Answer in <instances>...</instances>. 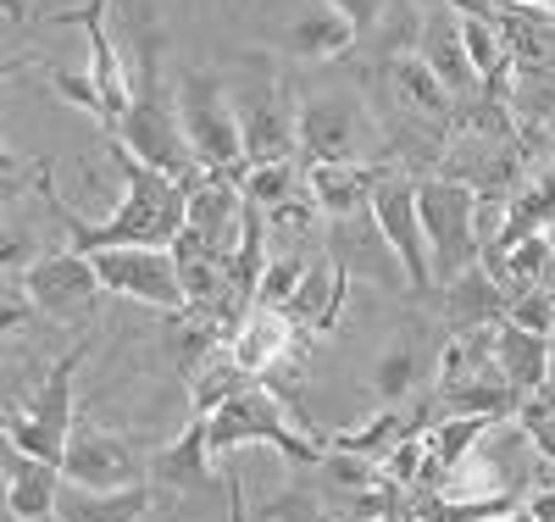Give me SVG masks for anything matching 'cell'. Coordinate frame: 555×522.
Wrapping results in <instances>:
<instances>
[{"label": "cell", "mask_w": 555, "mask_h": 522, "mask_svg": "<svg viewBox=\"0 0 555 522\" xmlns=\"http://www.w3.org/2000/svg\"><path fill=\"white\" fill-rule=\"evenodd\" d=\"M494 361L505 372V384H512L522 400H533L544 390V372H550V334H533V328L505 317L494 328Z\"/></svg>", "instance_id": "d4e9b609"}, {"label": "cell", "mask_w": 555, "mask_h": 522, "mask_svg": "<svg viewBox=\"0 0 555 522\" xmlns=\"http://www.w3.org/2000/svg\"><path fill=\"white\" fill-rule=\"evenodd\" d=\"M95 272L122 301H139V306L167 311V317L190 311L172 245H106V251H95Z\"/></svg>", "instance_id": "9c48e42d"}, {"label": "cell", "mask_w": 555, "mask_h": 522, "mask_svg": "<svg viewBox=\"0 0 555 522\" xmlns=\"http://www.w3.org/2000/svg\"><path fill=\"white\" fill-rule=\"evenodd\" d=\"M366 212L384 228L389 251L400 256V267L411 278V295H434L439 283H434V256H428V233H423V206H416V178L389 167V178L378 183V195Z\"/></svg>", "instance_id": "30bf717a"}, {"label": "cell", "mask_w": 555, "mask_h": 522, "mask_svg": "<svg viewBox=\"0 0 555 522\" xmlns=\"http://www.w3.org/2000/svg\"><path fill=\"white\" fill-rule=\"evenodd\" d=\"M156 484H122V489H89V484H73L62 479V495H56V517L62 522H139L151 511V495Z\"/></svg>", "instance_id": "603a6c76"}, {"label": "cell", "mask_w": 555, "mask_h": 522, "mask_svg": "<svg viewBox=\"0 0 555 522\" xmlns=\"http://www.w3.org/2000/svg\"><path fill=\"white\" fill-rule=\"evenodd\" d=\"M416 206H423V233L434 256V283L444 290L450 278L483 262V233H478V189L450 173L416 178Z\"/></svg>", "instance_id": "5b68a950"}, {"label": "cell", "mask_w": 555, "mask_h": 522, "mask_svg": "<svg viewBox=\"0 0 555 522\" xmlns=\"http://www.w3.org/2000/svg\"><path fill=\"white\" fill-rule=\"evenodd\" d=\"M106 133L117 139V145H128L139 162L172 173L183 189H201V183L211 178V173L195 162L190 139H183L178 94H167V84H162L156 44H133V101H128V112H122Z\"/></svg>", "instance_id": "7a4b0ae2"}, {"label": "cell", "mask_w": 555, "mask_h": 522, "mask_svg": "<svg viewBox=\"0 0 555 522\" xmlns=\"http://www.w3.org/2000/svg\"><path fill=\"white\" fill-rule=\"evenodd\" d=\"M550 222H555V162L533 167V173H528V183L512 195V206H505V228L494 233L489 251H483V267H494L512 245L533 240V233H544Z\"/></svg>", "instance_id": "d6986e66"}, {"label": "cell", "mask_w": 555, "mask_h": 522, "mask_svg": "<svg viewBox=\"0 0 555 522\" xmlns=\"http://www.w3.org/2000/svg\"><path fill=\"white\" fill-rule=\"evenodd\" d=\"M505 106H512V117H517V133L533 145V139L555 123V73H544V62H522Z\"/></svg>", "instance_id": "484cf974"}, {"label": "cell", "mask_w": 555, "mask_h": 522, "mask_svg": "<svg viewBox=\"0 0 555 522\" xmlns=\"http://www.w3.org/2000/svg\"><path fill=\"white\" fill-rule=\"evenodd\" d=\"M389 84H395V101L411 112V117H423V123H434V128H455V94L444 89V78L423 62V56H411V51H400V56H389Z\"/></svg>", "instance_id": "7402d4cb"}, {"label": "cell", "mask_w": 555, "mask_h": 522, "mask_svg": "<svg viewBox=\"0 0 555 522\" xmlns=\"http://www.w3.org/2000/svg\"><path fill=\"white\" fill-rule=\"evenodd\" d=\"M106 151H112V162H117V173H122V201H117L106 217H78V212L56 195V189L39 178L44 201H51V212H56V222H62V233H67L62 245H73V251H83V256H95V251H106V245H172L178 233H183V217H190V189H183L172 173L139 162L128 145H117L112 133H106Z\"/></svg>", "instance_id": "6da1fadb"}, {"label": "cell", "mask_w": 555, "mask_h": 522, "mask_svg": "<svg viewBox=\"0 0 555 522\" xmlns=\"http://www.w3.org/2000/svg\"><path fill=\"white\" fill-rule=\"evenodd\" d=\"M240 189H245V201H256L261 212H278V206H289L306 189V167L300 162H256V167L240 173Z\"/></svg>", "instance_id": "4316f807"}, {"label": "cell", "mask_w": 555, "mask_h": 522, "mask_svg": "<svg viewBox=\"0 0 555 522\" xmlns=\"http://www.w3.org/2000/svg\"><path fill=\"white\" fill-rule=\"evenodd\" d=\"M23 290H28V301H34V311L39 317H56V322H89L101 311V272H95V256H83V251H73V245H62V251H44V256H34L23 272H12Z\"/></svg>", "instance_id": "ba28073f"}, {"label": "cell", "mask_w": 555, "mask_h": 522, "mask_svg": "<svg viewBox=\"0 0 555 522\" xmlns=\"http://www.w3.org/2000/svg\"><path fill=\"white\" fill-rule=\"evenodd\" d=\"M300 345H306V328L284 306H256L234 334H228V356H234L240 367H250L261 384H272L284 367H295Z\"/></svg>", "instance_id": "9a60e30c"}, {"label": "cell", "mask_w": 555, "mask_h": 522, "mask_svg": "<svg viewBox=\"0 0 555 522\" xmlns=\"http://www.w3.org/2000/svg\"><path fill=\"white\" fill-rule=\"evenodd\" d=\"M356 39H361V28L334 7V0H311V7L284 28V51L295 62H339Z\"/></svg>", "instance_id": "ffe728a7"}, {"label": "cell", "mask_w": 555, "mask_h": 522, "mask_svg": "<svg viewBox=\"0 0 555 522\" xmlns=\"http://www.w3.org/2000/svg\"><path fill=\"white\" fill-rule=\"evenodd\" d=\"M234 117L245 133V162H300V94L278 78L267 62H245L228 78Z\"/></svg>", "instance_id": "277c9868"}, {"label": "cell", "mask_w": 555, "mask_h": 522, "mask_svg": "<svg viewBox=\"0 0 555 522\" xmlns=\"http://www.w3.org/2000/svg\"><path fill=\"white\" fill-rule=\"evenodd\" d=\"M550 7H555V0H550Z\"/></svg>", "instance_id": "8d00e7d4"}, {"label": "cell", "mask_w": 555, "mask_h": 522, "mask_svg": "<svg viewBox=\"0 0 555 522\" xmlns=\"http://www.w3.org/2000/svg\"><path fill=\"white\" fill-rule=\"evenodd\" d=\"M311 262H317V256H306V251H278V256L267 262V272H261L256 306H289L295 290L306 283V272H311Z\"/></svg>", "instance_id": "f546056e"}, {"label": "cell", "mask_w": 555, "mask_h": 522, "mask_svg": "<svg viewBox=\"0 0 555 522\" xmlns=\"http://www.w3.org/2000/svg\"><path fill=\"white\" fill-rule=\"evenodd\" d=\"M366 128H373V117H366V106L356 94H339V89L300 94V167L356 162Z\"/></svg>", "instance_id": "8fae6325"}, {"label": "cell", "mask_w": 555, "mask_h": 522, "mask_svg": "<svg viewBox=\"0 0 555 522\" xmlns=\"http://www.w3.org/2000/svg\"><path fill=\"white\" fill-rule=\"evenodd\" d=\"M416 378H423V345H416V340H395L378 356V367H373V395L395 406V400H405L416 390Z\"/></svg>", "instance_id": "f1b7e54d"}, {"label": "cell", "mask_w": 555, "mask_h": 522, "mask_svg": "<svg viewBox=\"0 0 555 522\" xmlns=\"http://www.w3.org/2000/svg\"><path fill=\"white\" fill-rule=\"evenodd\" d=\"M178 123H183V139H190V151L206 173H245V133H240V117H234V94L228 84L206 67L183 73L178 78Z\"/></svg>", "instance_id": "8992f818"}, {"label": "cell", "mask_w": 555, "mask_h": 522, "mask_svg": "<svg viewBox=\"0 0 555 522\" xmlns=\"http://www.w3.org/2000/svg\"><path fill=\"white\" fill-rule=\"evenodd\" d=\"M245 445H267L278 456H289L295 467H322V456H328V445L306 429L295 417V406L272 384H250L211 411V450L228 456V450H245Z\"/></svg>", "instance_id": "3957f363"}, {"label": "cell", "mask_w": 555, "mask_h": 522, "mask_svg": "<svg viewBox=\"0 0 555 522\" xmlns=\"http://www.w3.org/2000/svg\"><path fill=\"white\" fill-rule=\"evenodd\" d=\"M0 479H7V517L12 522H28V517H51L56 511V495H62V461H44L34 450H17L7 445L0 450Z\"/></svg>", "instance_id": "ac0fdd59"}, {"label": "cell", "mask_w": 555, "mask_h": 522, "mask_svg": "<svg viewBox=\"0 0 555 522\" xmlns=\"http://www.w3.org/2000/svg\"><path fill=\"white\" fill-rule=\"evenodd\" d=\"M405 440V417L395 406H384L373 422H361V429H345V434H328V450H350V456H366V461H378Z\"/></svg>", "instance_id": "83f0119b"}, {"label": "cell", "mask_w": 555, "mask_h": 522, "mask_svg": "<svg viewBox=\"0 0 555 522\" xmlns=\"http://www.w3.org/2000/svg\"><path fill=\"white\" fill-rule=\"evenodd\" d=\"M62 472L89 489H122V484H145L151 461H139V450L122 434L101 429V422H78L67 440V456H62Z\"/></svg>", "instance_id": "4fadbf2b"}, {"label": "cell", "mask_w": 555, "mask_h": 522, "mask_svg": "<svg viewBox=\"0 0 555 522\" xmlns=\"http://www.w3.org/2000/svg\"><path fill=\"white\" fill-rule=\"evenodd\" d=\"M89 345H95V340H83L67 356H56V367L44 372V384H39V395L28 406H7V422H0V429H7V445L34 450L44 461H62L67 456V440L78 429V417H73V378H78Z\"/></svg>", "instance_id": "52a82bcc"}, {"label": "cell", "mask_w": 555, "mask_h": 522, "mask_svg": "<svg viewBox=\"0 0 555 522\" xmlns=\"http://www.w3.org/2000/svg\"><path fill=\"white\" fill-rule=\"evenodd\" d=\"M522 429H528V440H533V450L544 456V461H555V406H539V400H522Z\"/></svg>", "instance_id": "4dcf8cb0"}, {"label": "cell", "mask_w": 555, "mask_h": 522, "mask_svg": "<svg viewBox=\"0 0 555 522\" xmlns=\"http://www.w3.org/2000/svg\"><path fill=\"white\" fill-rule=\"evenodd\" d=\"M539 406H555V334H550V372H544V390L533 395Z\"/></svg>", "instance_id": "d6a6232c"}, {"label": "cell", "mask_w": 555, "mask_h": 522, "mask_svg": "<svg viewBox=\"0 0 555 522\" xmlns=\"http://www.w3.org/2000/svg\"><path fill=\"white\" fill-rule=\"evenodd\" d=\"M416 56H423L444 89L455 94V106H473L483 101V78L473 67V51H467V34H461V12L444 7V0H428L423 7V34H416Z\"/></svg>", "instance_id": "5bb4252c"}, {"label": "cell", "mask_w": 555, "mask_h": 522, "mask_svg": "<svg viewBox=\"0 0 555 522\" xmlns=\"http://www.w3.org/2000/svg\"><path fill=\"white\" fill-rule=\"evenodd\" d=\"M345 290H350V267H339L334 256H317L284 311L306 328V334H334V322L345 311Z\"/></svg>", "instance_id": "cb8c5ba5"}, {"label": "cell", "mask_w": 555, "mask_h": 522, "mask_svg": "<svg viewBox=\"0 0 555 522\" xmlns=\"http://www.w3.org/2000/svg\"><path fill=\"white\" fill-rule=\"evenodd\" d=\"M334 7H339V12H345V17L361 28V34H373V28L389 17V7H395V0H334Z\"/></svg>", "instance_id": "1f68e13d"}, {"label": "cell", "mask_w": 555, "mask_h": 522, "mask_svg": "<svg viewBox=\"0 0 555 522\" xmlns=\"http://www.w3.org/2000/svg\"><path fill=\"white\" fill-rule=\"evenodd\" d=\"M544 283L555 290V222H550V272H544Z\"/></svg>", "instance_id": "836d02e7"}, {"label": "cell", "mask_w": 555, "mask_h": 522, "mask_svg": "<svg viewBox=\"0 0 555 522\" xmlns=\"http://www.w3.org/2000/svg\"><path fill=\"white\" fill-rule=\"evenodd\" d=\"M378 522H411V517H378Z\"/></svg>", "instance_id": "d590c367"}, {"label": "cell", "mask_w": 555, "mask_h": 522, "mask_svg": "<svg viewBox=\"0 0 555 522\" xmlns=\"http://www.w3.org/2000/svg\"><path fill=\"white\" fill-rule=\"evenodd\" d=\"M411 522H416V517H411Z\"/></svg>", "instance_id": "74e56055"}, {"label": "cell", "mask_w": 555, "mask_h": 522, "mask_svg": "<svg viewBox=\"0 0 555 522\" xmlns=\"http://www.w3.org/2000/svg\"><path fill=\"white\" fill-rule=\"evenodd\" d=\"M7 522H12V517H7ZM28 522H62V517H56V511H51V517H28Z\"/></svg>", "instance_id": "e575fe53"}, {"label": "cell", "mask_w": 555, "mask_h": 522, "mask_svg": "<svg viewBox=\"0 0 555 522\" xmlns=\"http://www.w3.org/2000/svg\"><path fill=\"white\" fill-rule=\"evenodd\" d=\"M444 317H450L455 334L461 328H494V322L512 317V290L478 262V267H467L461 278L444 283Z\"/></svg>", "instance_id": "44dd1931"}, {"label": "cell", "mask_w": 555, "mask_h": 522, "mask_svg": "<svg viewBox=\"0 0 555 522\" xmlns=\"http://www.w3.org/2000/svg\"><path fill=\"white\" fill-rule=\"evenodd\" d=\"M389 178V162H317L306 167V195L322 217H356L373 206L378 183Z\"/></svg>", "instance_id": "2e32d148"}, {"label": "cell", "mask_w": 555, "mask_h": 522, "mask_svg": "<svg viewBox=\"0 0 555 522\" xmlns=\"http://www.w3.org/2000/svg\"><path fill=\"white\" fill-rule=\"evenodd\" d=\"M56 23H78L83 28V44H89V84L101 94V133L128 112L133 101V73L122 62V44L112 34V0H83V12H56Z\"/></svg>", "instance_id": "7c38bea8"}, {"label": "cell", "mask_w": 555, "mask_h": 522, "mask_svg": "<svg viewBox=\"0 0 555 522\" xmlns=\"http://www.w3.org/2000/svg\"><path fill=\"white\" fill-rule=\"evenodd\" d=\"M211 461H217V450H211V417L190 411V422H183V429L151 456V484L162 495H190V489H201L211 479Z\"/></svg>", "instance_id": "e0dca14e"}]
</instances>
